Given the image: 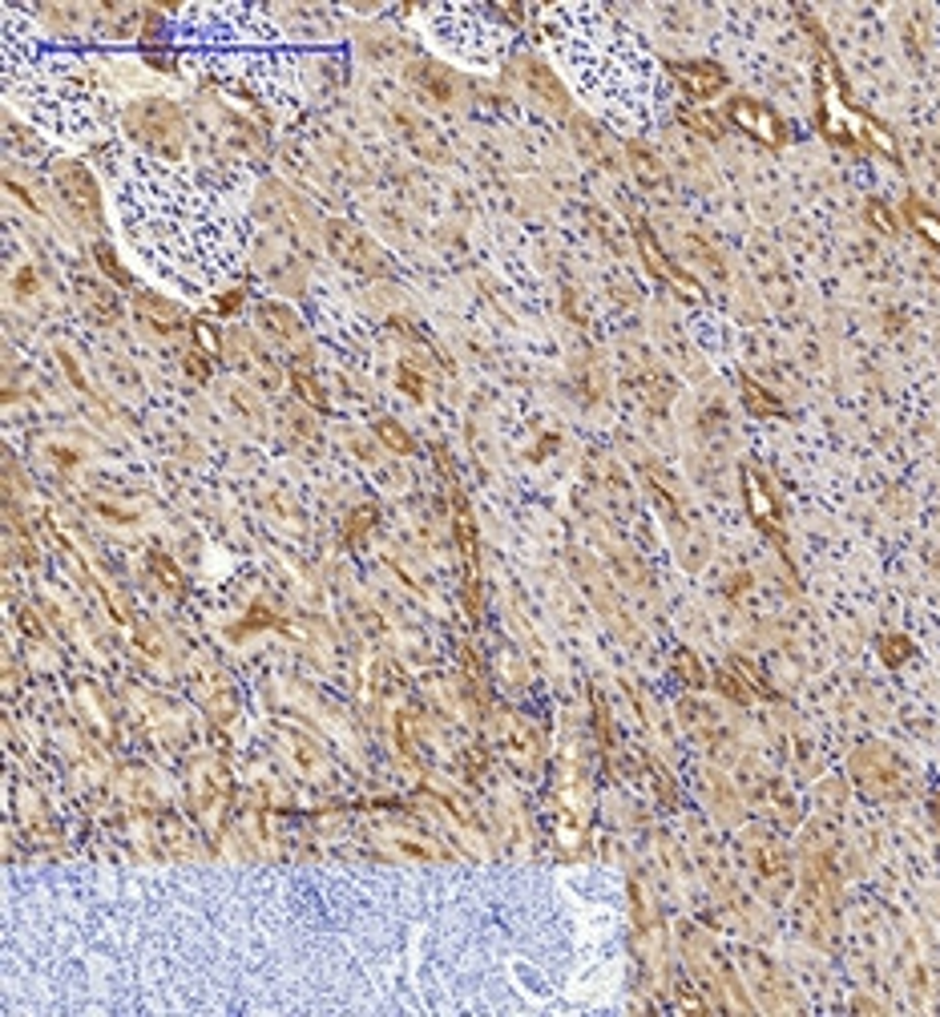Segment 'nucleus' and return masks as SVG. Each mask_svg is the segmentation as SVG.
<instances>
[{"instance_id": "1", "label": "nucleus", "mask_w": 940, "mask_h": 1017, "mask_svg": "<svg viewBox=\"0 0 940 1017\" xmlns=\"http://www.w3.org/2000/svg\"><path fill=\"white\" fill-rule=\"evenodd\" d=\"M126 130L130 138H138L142 145L158 150V154H170L178 158L186 145V121L178 114L174 102H162V97H150V102H138L126 114Z\"/></svg>"}, {"instance_id": "2", "label": "nucleus", "mask_w": 940, "mask_h": 1017, "mask_svg": "<svg viewBox=\"0 0 940 1017\" xmlns=\"http://www.w3.org/2000/svg\"><path fill=\"white\" fill-rule=\"evenodd\" d=\"M53 186H57V194H61V202L78 214L81 223L85 226L102 223V190H97L93 174L85 170L81 162H61L53 170Z\"/></svg>"}, {"instance_id": "3", "label": "nucleus", "mask_w": 940, "mask_h": 1017, "mask_svg": "<svg viewBox=\"0 0 940 1017\" xmlns=\"http://www.w3.org/2000/svg\"><path fill=\"white\" fill-rule=\"evenodd\" d=\"M323 238H328V251H332L344 267L359 271V275H380V271H384V259H380V251L371 247V238L359 235L352 223L332 218V223L323 226Z\"/></svg>"}, {"instance_id": "4", "label": "nucleus", "mask_w": 940, "mask_h": 1017, "mask_svg": "<svg viewBox=\"0 0 940 1017\" xmlns=\"http://www.w3.org/2000/svg\"><path fill=\"white\" fill-rule=\"evenodd\" d=\"M852 767H856V780L872 795H892L901 788V764L888 752H880V747H864Z\"/></svg>"}, {"instance_id": "5", "label": "nucleus", "mask_w": 940, "mask_h": 1017, "mask_svg": "<svg viewBox=\"0 0 940 1017\" xmlns=\"http://www.w3.org/2000/svg\"><path fill=\"white\" fill-rule=\"evenodd\" d=\"M727 114H730V121H735L739 130L755 133L759 142H768V145H780L783 142V126H780V118H775L768 106L747 102V97H735V102L727 106Z\"/></svg>"}, {"instance_id": "6", "label": "nucleus", "mask_w": 940, "mask_h": 1017, "mask_svg": "<svg viewBox=\"0 0 940 1017\" xmlns=\"http://www.w3.org/2000/svg\"><path fill=\"white\" fill-rule=\"evenodd\" d=\"M78 299L81 307H85V316L97 319V323H114V319L121 316V299L118 291L106 287V283H97V279H78Z\"/></svg>"}, {"instance_id": "7", "label": "nucleus", "mask_w": 940, "mask_h": 1017, "mask_svg": "<svg viewBox=\"0 0 940 1017\" xmlns=\"http://www.w3.org/2000/svg\"><path fill=\"white\" fill-rule=\"evenodd\" d=\"M675 78L682 81V90L690 97H715L727 85V73L715 66V61H687V66H675Z\"/></svg>"}, {"instance_id": "8", "label": "nucleus", "mask_w": 940, "mask_h": 1017, "mask_svg": "<svg viewBox=\"0 0 940 1017\" xmlns=\"http://www.w3.org/2000/svg\"><path fill=\"white\" fill-rule=\"evenodd\" d=\"M133 304H138V316L146 319L154 331H178L186 323L182 307L154 295V291H133Z\"/></svg>"}, {"instance_id": "9", "label": "nucleus", "mask_w": 940, "mask_h": 1017, "mask_svg": "<svg viewBox=\"0 0 940 1017\" xmlns=\"http://www.w3.org/2000/svg\"><path fill=\"white\" fill-rule=\"evenodd\" d=\"M259 328L266 331V335H275V340H283V344H299L304 340V323H299V316H295L287 304H259Z\"/></svg>"}, {"instance_id": "10", "label": "nucleus", "mask_w": 940, "mask_h": 1017, "mask_svg": "<svg viewBox=\"0 0 940 1017\" xmlns=\"http://www.w3.org/2000/svg\"><path fill=\"white\" fill-rule=\"evenodd\" d=\"M408 78L416 81L428 97H437V102H452V97H456V81H452L449 69L437 66V61H416V66L408 69Z\"/></svg>"}, {"instance_id": "11", "label": "nucleus", "mask_w": 940, "mask_h": 1017, "mask_svg": "<svg viewBox=\"0 0 940 1017\" xmlns=\"http://www.w3.org/2000/svg\"><path fill=\"white\" fill-rule=\"evenodd\" d=\"M638 247H642V255H646V263L654 267V271H658V275H663L666 283H675L678 291H687L690 299H699V287H694V279L682 275V271H678V267L670 263V259H666L663 251H658V243H654V238H650L646 230H638Z\"/></svg>"}, {"instance_id": "12", "label": "nucleus", "mask_w": 940, "mask_h": 1017, "mask_svg": "<svg viewBox=\"0 0 940 1017\" xmlns=\"http://www.w3.org/2000/svg\"><path fill=\"white\" fill-rule=\"evenodd\" d=\"M742 489H747V501H751V513H755V521L768 529V533H775V509H771V497L763 493L759 476L755 473L742 476Z\"/></svg>"}, {"instance_id": "13", "label": "nucleus", "mask_w": 940, "mask_h": 1017, "mask_svg": "<svg viewBox=\"0 0 940 1017\" xmlns=\"http://www.w3.org/2000/svg\"><path fill=\"white\" fill-rule=\"evenodd\" d=\"M525 81H530V90L542 97V102H554V106H561V85H557V78L549 73L545 66H537V61H525Z\"/></svg>"}, {"instance_id": "14", "label": "nucleus", "mask_w": 940, "mask_h": 1017, "mask_svg": "<svg viewBox=\"0 0 940 1017\" xmlns=\"http://www.w3.org/2000/svg\"><path fill=\"white\" fill-rule=\"evenodd\" d=\"M291 388L299 392V400H304V404H311V409H328V392H323V388H319V383L311 380L307 371H291Z\"/></svg>"}, {"instance_id": "15", "label": "nucleus", "mask_w": 940, "mask_h": 1017, "mask_svg": "<svg viewBox=\"0 0 940 1017\" xmlns=\"http://www.w3.org/2000/svg\"><path fill=\"white\" fill-rule=\"evenodd\" d=\"M742 400H747V409L759 412V416H775V412H780V400H771L755 380H742Z\"/></svg>"}, {"instance_id": "16", "label": "nucleus", "mask_w": 940, "mask_h": 1017, "mask_svg": "<svg viewBox=\"0 0 940 1017\" xmlns=\"http://www.w3.org/2000/svg\"><path fill=\"white\" fill-rule=\"evenodd\" d=\"M93 259H97V267H102V271H106L114 283H121V287H133V279L126 275V267L114 259V251H109L106 243H97V247H93Z\"/></svg>"}, {"instance_id": "17", "label": "nucleus", "mask_w": 940, "mask_h": 1017, "mask_svg": "<svg viewBox=\"0 0 940 1017\" xmlns=\"http://www.w3.org/2000/svg\"><path fill=\"white\" fill-rule=\"evenodd\" d=\"M376 433H380V440H384L388 449H396V452H412V440H408V433H404L400 424L380 421V424H376Z\"/></svg>"}, {"instance_id": "18", "label": "nucleus", "mask_w": 940, "mask_h": 1017, "mask_svg": "<svg viewBox=\"0 0 940 1017\" xmlns=\"http://www.w3.org/2000/svg\"><path fill=\"white\" fill-rule=\"evenodd\" d=\"M916 230L932 243V247H940V218H932V214H925V211H916Z\"/></svg>"}, {"instance_id": "19", "label": "nucleus", "mask_w": 940, "mask_h": 1017, "mask_svg": "<svg viewBox=\"0 0 940 1017\" xmlns=\"http://www.w3.org/2000/svg\"><path fill=\"white\" fill-rule=\"evenodd\" d=\"M9 145H13L16 154H40V145H33L25 138V130L21 126H9Z\"/></svg>"}, {"instance_id": "20", "label": "nucleus", "mask_w": 940, "mask_h": 1017, "mask_svg": "<svg viewBox=\"0 0 940 1017\" xmlns=\"http://www.w3.org/2000/svg\"><path fill=\"white\" fill-rule=\"evenodd\" d=\"M400 383H404V392H412V397H425V380H420V376H416L408 364L400 368Z\"/></svg>"}, {"instance_id": "21", "label": "nucleus", "mask_w": 940, "mask_h": 1017, "mask_svg": "<svg viewBox=\"0 0 940 1017\" xmlns=\"http://www.w3.org/2000/svg\"><path fill=\"white\" fill-rule=\"evenodd\" d=\"M678 671H687L690 687H699V683H702V671L694 666V659H690V654H678Z\"/></svg>"}, {"instance_id": "22", "label": "nucleus", "mask_w": 940, "mask_h": 1017, "mask_svg": "<svg viewBox=\"0 0 940 1017\" xmlns=\"http://www.w3.org/2000/svg\"><path fill=\"white\" fill-rule=\"evenodd\" d=\"M194 335H199V340H202V347H206L211 356H214V352H218V335H214V331L206 328V323H194Z\"/></svg>"}, {"instance_id": "23", "label": "nucleus", "mask_w": 940, "mask_h": 1017, "mask_svg": "<svg viewBox=\"0 0 940 1017\" xmlns=\"http://www.w3.org/2000/svg\"><path fill=\"white\" fill-rule=\"evenodd\" d=\"M154 569H158L162 578H170V586H174V590L182 586V581H178V573H174V566H170V561H166V557H162V554H154Z\"/></svg>"}, {"instance_id": "24", "label": "nucleus", "mask_w": 940, "mask_h": 1017, "mask_svg": "<svg viewBox=\"0 0 940 1017\" xmlns=\"http://www.w3.org/2000/svg\"><path fill=\"white\" fill-rule=\"evenodd\" d=\"M904 650H908V647H904L901 638H888V642H884V659L892 662V666H896V662H901V654H904Z\"/></svg>"}]
</instances>
